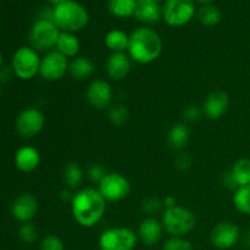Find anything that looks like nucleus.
<instances>
[{"instance_id": "nucleus-1", "label": "nucleus", "mask_w": 250, "mask_h": 250, "mask_svg": "<svg viewBox=\"0 0 250 250\" xmlns=\"http://www.w3.org/2000/svg\"><path fill=\"white\" fill-rule=\"evenodd\" d=\"M106 210V200L94 188H83L75 193L71 211L75 221L83 227H94L102 221Z\"/></svg>"}, {"instance_id": "nucleus-2", "label": "nucleus", "mask_w": 250, "mask_h": 250, "mask_svg": "<svg viewBox=\"0 0 250 250\" xmlns=\"http://www.w3.org/2000/svg\"><path fill=\"white\" fill-rule=\"evenodd\" d=\"M163 41L158 32L149 27H139L129 34L127 54L132 61L146 65L160 56Z\"/></svg>"}, {"instance_id": "nucleus-3", "label": "nucleus", "mask_w": 250, "mask_h": 250, "mask_svg": "<svg viewBox=\"0 0 250 250\" xmlns=\"http://www.w3.org/2000/svg\"><path fill=\"white\" fill-rule=\"evenodd\" d=\"M88 21L89 14L87 9L75 0H67L54 6V23L61 32H80L87 26Z\"/></svg>"}, {"instance_id": "nucleus-4", "label": "nucleus", "mask_w": 250, "mask_h": 250, "mask_svg": "<svg viewBox=\"0 0 250 250\" xmlns=\"http://www.w3.org/2000/svg\"><path fill=\"white\" fill-rule=\"evenodd\" d=\"M161 224L171 237H183L194 229L197 219L192 210L176 205L164 211Z\"/></svg>"}, {"instance_id": "nucleus-5", "label": "nucleus", "mask_w": 250, "mask_h": 250, "mask_svg": "<svg viewBox=\"0 0 250 250\" xmlns=\"http://www.w3.org/2000/svg\"><path fill=\"white\" fill-rule=\"evenodd\" d=\"M61 31L56 24L45 20H37L29 31V44L34 50L51 51L55 49Z\"/></svg>"}, {"instance_id": "nucleus-6", "label": "nucleus", "mask_w": 250, "mask_h": 250, "mask_svg": "<svg viewBox=\"0 0 250 250\" xmlns=\"http://www.w3.org/2000/svg\"><path fill=\"white\" fill-rule=\"evenodd\" d=\"M41 56L32 46H21L17 49L12 58V71L20 80L28 81L39 73Z\"/></svg>"}, {"instance_id": "nucleus-7", "label": "nucleus", "mask_w": 250, "mask_h": 250, "mask_svg": "<svg viewBox=\"0 0 250 250\" xmlns=\"http://www.w3.org/2000/svg\"><path fill=\"white\" fill-rule=\"evenodd\" d=\"M138 236L128 227H112L105 229L99 237L100 250H133Z\"/></svg>"}, {"instance_id": "nucleus-8", "label": "nucleus", "mask_w": 250, "mask_h": 250, "mask_svg": "<svg viewBox=\"0 0 250 250\" xmlns=\"http://www.w3.org/2000/svg\"><path fill=\"white\" fill-rule=\"evenodd\" d=\"M197 14L194 0H166L163 19L170 27L186 26Z\"/></svg>"}, {"instance_id": "nucleus-9", "label": "nucleus", "mask_w": 250, "mask_h": 250, "mask_svg": "<svg viewBox=\"0 0 250 250\" xmlns=\"http://www.w3.org/2000/svg\"><path fill=\"white\" fill-rule=\"evenodd\" d=\"M98 186V190L106 202H121L131 193V183L119 172H107Z\"/></svg>"}, {"instance_id": "nucleus-10", "label": "nucleus", "mask_w": 250, "mask_h": 250, "mask_svg": "<svg viewBox=\"0 0 250 250\" xmlns=\"http://www.w3.org/2000/svg\"><path fill=\"white\" fill-rule=\"evenodd\" d=\"M68 63H70L68 59H66L54 49V50L48 51L41 59L39 75L43 80L49 81V82L61 80L68 72Z\"/></svg>"}, {"instance_id": "nucleus-11", "label": "nucleus", "mask_w": 250, "mask_h": 250, "mask_svg": "<svg viewBox=\"0 0 250 250\" xmlns=\"http://www.w3.org/2000/svg\"><path fill=\"white\" fill-rule=\"evenodd\" d=\"M45 124V117L41 110L36 107H28L20 112L16 121L17 133L22 138H33L39 134Z\"/></svg>"}, {"instance_id": "nucleus-12", "label": "nucleus", "mask_w": 250, "mask_h": 250, "mask_svg": "<svg viewBox=\"0 0 250 250\" xmlns=\"http://www.w3.org/2000/svg\"><path fill=\"white\" fill-rule=\"evenodd\" d=\"M241 239V231L236 224L224 221L217 224L210 233V241L215 248L220 250L231 249Z\"/></svg>"}, {"instance_id": "nucleus-13", "label": "nucleus", "mask_w": 250, "mask_h": 250, "mask_svg": "<svg viewBox=\"0 0 250 250\" xmlns=\"http://www.w3.org/2000/svg\"><path fill=\"white\" fill-rule=\"evenodd\" d=\"M112 88L109 82L102 78L93 80L87 88V100L90 106L97 110H105L111 106Z\"/></svg>"}, {"instance_id": "nucleus-14", "label": "nucleus", "mask_w": 250, "mask_h": 250, "mask_svg": "<svg viewBox=\"0 0 250 250\" xmlns=\"http://www.w3.org/2000/svg\"><path fill=\"white\" fill-rule=\"evenodd\" d=\"M38 208L39 204L37 198L29 193H23V194L19 195L12 203V216L16 221L21 222V224L31 222V220L37 215Z\"/></svg>"}, {"instance_id": "nucleus-15", "label": "nucleus", "mask_w": 250, "mask_h": 250, "mask_svg": "<svg viewBox=\"0 0 250 250\" xmlns=\"http://www.w3.org/2000/svg\"><path fill=\"white\" fill-rule=\"evenodd\" d=\"M229 106V97L224 90L210 93L203 105V112L209 120H220L227 112Z\"/></svg>"}, {"instance_id": "nucleus-16", "label": "nucleus", "mask_w": 250, "mask_h": 250, "mask_svg": "<svg viewBox=\"0 0 250 250\" xmlns=\"http://www.w3.org/2000/svg\"><path fill=\"white\" fill-rule=\"evenodd\" d=\"M164 226L156 217L146 216L141 221L137 231L138 239L148 247H154L161 241L164 234Z\"/></svg>"}, {"instance_id": "nucleus-17", "label": "nucleus", "mask_w": 250, "mask_h": 250, "mask_svg": "<svg viewBox=\"0 0 250 250\" xmlns=\"http://www.w3.org/2000/svg\"><path fill=\"white\" fill-rule=\"evenodd\" d=\"M132 60L126 53H112L106 61L107 76L112 81H121L131 71Z\"/></svg>"}, {"instance_id": "nucleus-18", "label": "nucleus", "mask_w": 250, "mask_h": 250, "mask_svg": "<svg viewBox=\"0 0 250 250\" xmlns=\"http://www.w3.org/2000/svg\"><path fill=\"white\" fill-rule=\"evenodd\" d=\"M134 17L146 24H154L163 17V7L159 0H137Z\"/></svg>"}, {"instance_id": "nucleus-19", "label": "nucleus", "mask_w": 250, "mask_h": 250, "mask_svg": "<svg viewBox=\"0 0 250 250\" xmlns=\"http://www.w3.org/2000/svg\"><path fill=\"white\" fill-rule=\"evenodd\" d=\"M41 164V153L33 146H22L15 154V165L22 172H32Z\"/></svg>"}, {"instance_id": "nucleus-20", "label": "nucleus", "mask_w": 250, "mask_h": 250, "mask_svg": "<svg viewBox=\"0 0 250 250\" xmlns=\"http://www.w3.org/2000/svg\"><path fill=\"white\" fill-rule=\"evenodd\" d=\"M167 144L173 150H183L190 141V129L185 122L172 125L167 132Z\"/></svg>"}, {"instance_id": "nucleus-21", "label": "nucleus", "mask_w": 250, "mask_h": 250, "mask_svg": "<svg viewBox=\"0 0 250 250\" xmlns=\"http://www.w3.org/2000/svg\"><path fill=\"white\" fill-rule=\"evenodd\" d=\"M95 72V65L87 56H76L68 63V73L75 80L85 81L92 77Z\"/></svg>"}, {"instance_id": "nucleus-22", "label": "nucleus", "mask_w": 250, "mask_h": 250, "mask_svg": "<svg viewBox=\"0 0 250 250\" xmlns=\"http://www.w3.org/2000/svg\"><path fill=\"white\" fill-rule=\"evenodd\" d=\"M55 50L66 59H75L81 51V42L75 33L61 32L56 43Z\"/></svg>"}, {"instance_id": "nucleus-23", "label": "nucleus", "mask_w": 250, "mask_h": 250, "mask_svg": "<svg viewBox=\"0 0 250 250\" xmlns=\"http://www.w3.org/2000/svg\"><path fill=\"white\" fill-rule=\"evenodd\" d=\"M61 177H62V182L68 189L73 190L81 187L84 180V172L81 168V166L77 163H67L62 168L61 172Z\"/></svg>"}, {"instance_id": "nucleus-24", "label": "nucleus", "mask_w": 250, "mask_h": 250, "mask_svg": "<svg viewBox=\"0 0 250 250\" xmlns=\"http://www.w3.org/2000/svg\"><path fill=\"white\" fill-rule=\"evenodd\" d=\"M129 36L122 29H111L105 36V45L112 53H125L128 49Z\"/></svg>"}, {"instance_id": "nucleus-25", "label": "nucleus", "mask_w": 250, "mask_h": 250, "mask_svg": "<svg viewBox=\"0 0 250 250\" xmlns=\"http://www.w3.org/2000/svg\"><path fill=\"white\" fill-rule=\"evenodd\" d=\"M137 0H109L107 7L110 14L119 19H128L134 16Z\"/></svg>"}, {"instance_id": "nucleus-26", "label": "nucleus", "mask_w": 250, "mask_h": 250, "mask_svg": "<svg viewBox=\"0 0 250 250\" xmlns=\"http://www.w3.org/2000/svg\"><path fill=\"white\" fill-rule=\"evenodd\" d=\"M229 172L238 188L250 185V159H239Z\"/></svg>"}, {"instance_id": "nucleus-27", "label": "nucleus", "mask_w": 250, "mask_h": 250, "mask_svg": "<svg viewBox=\"0 0 250 250\" xmlns=\"http://www.w3.org/2000/svg\"><path fill=\"white\" fill-rule=\"evenodd\" d=\"M198 20L200 23L207 27H214L221 22L222 14L217 6L212 4L202 5L200 9L197 11Z\"/></svg>"}, {"instance_id": "nucleus-28", "label": "nucleus", "mask_w": 250, "mask_h": 250, "mask_svg": "<svg viewBox=\"0 0 250 250\" xmlns=\"http://www.w3.org/2000/svg\"><path fill=\"white\" fill-rule=\"evenodd\" d=\"M233 205L242 214L250 215V185L236 189L233 195Z\"/></svg>"}, {"instance_id": "nucleus-29", "label": "nucleus", "mask_w": 250, "mask_h": 250, "mask_svg": "<svg viewBox=\"0 0 250 250\" xmlns=\"http://www.w3.org/2000/svg\"><path fill=\"white\" fill-rule=\"evenodd\" d=\"M128 110L124 105H114V106L110 107L109 112H107L110 122L115 126H124L128 120Z\"/></svg>"}, {"instance_id": "nucleus-30", "label": "nucleus", "mask_w": 250, "mask_h": 250, "mask_svg": "<svg viewBox=\"0 0 250 250\" xmlns=\"http://www.w3.org/2000/svg\"><path fill=\"white\" fill-rule=\"evenodd\" d=\"M142 211L146 215V216L155 217L156 214L163 211L164 209V202L160 200L159 198L155 197H149L142 202Z\"/></svg>"}, {"instance_id": "nucleus-31", "label": "nucleus", "mask_w": 250, "mask_h": 250, "mask_svg": "<svg viewBox=\"0 0 250 250\" xmlns=\"http://www.w3.org/2000/svg\"><path fill=\"white\" fill-rule=\"evenodd\" d=\"M163 250H194V247L183 237H170L164 242Z\"/></svg>"}, {"instance_id": "nucleus-32", "label": "nucleus", "mask_w": 250, "mask_h": 250, "mask_svg": "<svg viewBox=\"0 0 250 250\" xmlns=\"http://www.w3.org/2000/svg\"><path fill=\"white\" fill-rule=\"evenodd\" d=\"M38 229L34 226L31 222H26V224H22L21 227L19 229V237L22 242L24 243H34V242L38 239Z\"/></svg>"}, {"instance_id": "nucleus-33", "label": "nucleus", "mask_w": 250, "mask_h": 250, "mask_svg": "<svg viewBox=\"0 0 250 250\" xmlns=\"http://www.w3.org/2000/svg\"><path fill=\"white\" fill-rule=\"evenodd\" d=\"M41 250H65V246L60 237L55 234H48L44 237L39 246Z\"/></svg>"}, {"instance_id": "nucleus-34", "label": "nucleus", "mask_w": 250, "mask_h": 250, "mask_svg": "<svg viewBox=\"0 0 250 250\" xmlns=\"http://www.w3.org/2000/svg\"><path fill=\"white\" fill-rule=\"evenodd\" d=\"M106 170L103 165L100 164H90L89 166L87 167V176L92 182L98 183L99 185L102 182L103 178L106 176Z\"/></svg>"}, {"instance_id": "nucleus-35", "label": "nucleus", "mask_w": 250, "mask_h": 250, "mask_svg": "<svg viewBox=\"0 0 250 250\" xmlns=\"http://www.w3.org/2000/svg\"><path fill=\"white\" fill-rule=\"evenodd\" d=\"M204 112H203V109H200L197 105H188L185 110H183V119L185 121L190 122H198L203 117Z\"/></svg>"}, {"instance_id": "nucleus-36", "label": "nucleus", "mask_w": 250, "mask_h": 250, "mask_svg": "<svg viewBox=\"0 0 250 250\" xmlns=\"http://www.w3.org/2000/svg\"><path fill=\"white\" fill-rule=\"evenodd\" d=\"M175 166L181 172L189 170L190 166H192V158H190L189 154L181 153L180 155H177V158L175 159Z\"/></svg>"}, {"instance_id": "nucleus-37", "label": "nucleus", "mask_w": 250, "mask_h": 250, "mask_svg": "<svg viewBox=\"0 0 250 250\" xmlns=\"http://www.w3.org/2000/svg\"><path fill=\"white\" fill-rule=\"evenodd\" d=\"M222 185H224L227 189H238V187H237L236 182H234L233 177H232L229 171L222 176Z\"/></svg>"}, {"instance_id": "nucleus-38", "label": "nucleus", "mask_w": 250, "mask_h": 250, "mask_svg": "<svg viewBox=\"0 0 250 250\" xmlns=\"http://www.w3.org/2000/svg\"><path fill=\"white\" fill-rule=\"evenodd\" d=\"M11 72H14L12 68L10 70V68H7L6 66L0 68V82H4V83L7 82V81L11 78Z\"/></svg>"}, {"instance_id": "nucleus-39", "label": "nucleus", "mask_w": 250, "mask_h": 250, "mask_svg": "<svg viewBox=\"0 0 250 250\" xmlns=\"http://www.w3.org/2000/svg\"><path fill=\"white\" fill-rule=\"evenodd\" d=\"M163 202H164V208H165V210L171 209V208H175L176 205H177V200H176V198L172 197V195L166 197Z\"/></svg>"}, {"instance_id": "nucleus-40", "label": "nucleus", "mask_w": 250, "mask_h": 250, "mask_svg": "<svg viewBox=\"0 0 250 250\" xmlns=\"http://www.w3.org/2000/svg\"><path fill=\"white\" fill-rule=\"evenodd\" d=\"M73 197H75V194H73V193L71 192V189H68V188L63 189L60 194V198L63 202H72Z\"/></svg>"}, {"instance_id": "nucleus-41", "label": "nucleus", "mask_w": 250, "mask_h": 250, "mask_svg": "<svg viewBox=\"0 0 250 250\" xmlns=\"http://www.w3.org/2000/svg\"><path fill=\"white\" fill-rule=\"evenodd\" d=\"M242 242H243V246L246 247V248L250 249V229L246 232V233L243 234V238H242Z\"/></svg>"}, {"instance_id": "nucleus-42", "label": "nucleus", "mask_w": 250, "mask_h": 250, "mask_svg": "<svg viewBox=\"0 0 250 250\" xmlns=\"http://www.w3.org/2000/svg\"><path fill=\"white\" fill-rule=\"evenodd\" d=\"M195 1H198L199 4H202V5H208V4H211L214 0H195Z\"/></svg>"}, {"instance_id": "nucleus-43", "label": "nucleus", "mask_w": 250, "mask_h": 250, "mask_svg": "<svg viewBox=\"0 0 250 250\" xmlns=\"http://www.w3.org/2000/svg\"><path fill=\"white\" fill-rule=\"evenodd\" d=\"M2 67V55H1V51H0V68Z\"/></svg>"}, {"instance_id": "nucleus-44", "label": "nucleus", "mask_w": 250, "mask_h": 250, "mask_svg": "<svg viewBox=\"0 0 250 250\" xmlns=\"http://www.w3.org/2000/svg\"><path fill=\"white\" fill-rule=\"evenodd\" d=\"M159 1H160V0H159Z\"/></svg>"}]
</instances>
